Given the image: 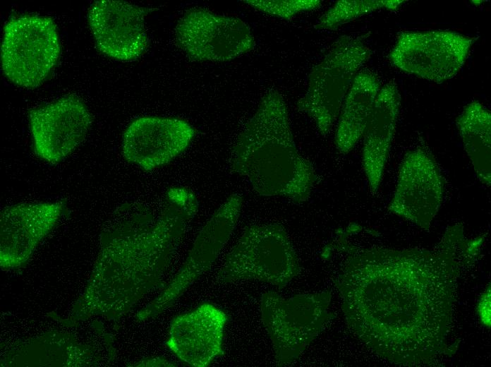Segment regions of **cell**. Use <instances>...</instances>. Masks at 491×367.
<instances>
[{
  "label": "cell",
  "instance_id": "obj_1",
  "mask_svg": "<svg viewBox=\"0 0 491 367\" xmlns=\"http://www.w3.org/2000/svg\"><path fill=\"white\" fill-rule=\"evenodd\" d=\"M198 210L196 196L183 187L166 191L157 215L143 206H121L101 234L87 287L62 323L72 327L95 315L118 321L161 286Z\"/></svg>",
  "mask_w": 491,
  "mask_h": 367
},
{
  "label": "cell",
  "instance_id": "obj_2",
  "mask_svg": "<svg viewBox=\"0 0 491 367\" xmlns=\"http://www.w3.org/2000/svg\"><path fill=\"white\" fill-rule=\"evenodd\" d=\"M232 171L245 176L260 195L307 201L317 181L313 164L298 152L286 102L269 90L240 133L231 157Z\"/></svg>",
  "mask_w": 491,
  "mask_h": 367
},
{
  "label": "cell",
  "instance_id": "obj_3",
  "mask_svg": "<svg viewBox=\"0 0 491 367\" xmlns=\"http://www.w3.org/2000/svg\"><path fill=\"white\" fill-rule=\"evenodd\" d=\"M301 272L285 227L279 223L246 227L218 272L224 283L256 280L284 288Z\"/></svg>",
  "mask_w": 491,
  "mask_h": 367
},
{
  "label": "cell",
  "instance_id": "obj_4",
  "mask_svg": "<svg viewBox=\"0 0 491 367\" xmlns=\"http://www.w3.org/2000/svg\"><path fill=\"white\" fill-rule=\"evenodd\" d=\"M331 291L284 298L268 291L260 299L261 318L272 344L277 366L296 362L332 317Z\"/></svg>",
  "mask_w": 491,
  "mask_h": 367
},
{
  "label": "cell",
  "instance_id": "obj_5",
  "mask_svg": "<svg viewBox=\"0 0 491 367\" xmlns=\"http://www.w3.org/2000/svg\"><path fill=\"white\" fill-rule=\"evenodd\" d=\"M371 54L360 38L344 35L312 70L307 91L296 107L315 121L322 135L329 132L358 69Z\"/></svg>",
  "mask_w": 491,
  "mask_h": 367
},
{
  "label": "cell",
  "instance_id": "obj_6",
  "mask_svg": "<svg viewBox=\"0 0 491 367\" xmlns=\"http://www.w3.org/2000/svg\"><path fill=\"white\" fill-rule=\"evenodd\" d=\"M59 54L57 29L51 18L24 15L5 25L1 67L13 83L29 88L39 86L56 64Z\"/></svg>",
  "mask_w": 491,
  "mask_h": 367
},
{
  "label": "cell",
  "instance_id": "obj_7",
  "mask_svg": "<svg viewBox=\"0 0 491 367\" xmlns=\"http://www.w3.org/2000/svg\"><path fill=\"white\" fill-rule=\"evenodd\" d=\"M475 39L448 30L405 32L389 54L401 71L436 83L461 71Z\"/></svg>",
  "mask_w": 491,
  "mask_h": 367
},
{
  "label": "cell",
  "instance_id": "obj_8",
  "mask_svg": "<svg viewBox=\"0 0 491 367\" xmlns=\"http://www.w3.org/2000/svg\"><path fill=\"white\" fill-rule=\"evenodd\" d=\"M243 197L230 195L202 228L184 262L166 287L137 313L138 320L154 318L171 306L206 272L229 239L238 219Z\"/></svg>",
  "mask_w": 491,
  "mask_h": 367
},
{
  "label": "cell",
  "instance_id": "obj_9",
  "mask_svg": "<svg viewBox=\"0 0 491 367\" xmlns=\"http://www.w3.org/2000/svg\"><path fill=\"white\" fill-rule=\"evenodd\" d=\"M175 35L183 51L199 61H229L255 47L254 37L244 21L204 9L186 13L178 21Z\"/></svg>",
  "mask_w": 491,
  "mask_h": 367
},
{
  "label": "cell",
  "instance_id": "obj_10",
  "mask_svg": "<svg viewBox=\"0 0 491 367\" xmlns=\"http://www.w3.org/2000/svg\"><path fill=\"white\" fill-rule=\"evenodd\" d=\"M444 181L434 157L423 148L408 152L399 169L389 209L428 229L442 204Z\"/></svg>",
  "mask_w": 491,
  "mask_h": 367
},
{
  "label": "cell",
  "instance_id": "obj_11",
  "mask_svg": "<svg viewBox=\"0 0 491 367\" xmlns=\"http://www.w3.org/2000/svg\"><path fill=\"white\" fill-rule=\"evenodd\" d=\"M29 120L35 152L51 164L63 160L83 141L92 122L87 107L74 95L31 109Z\"/></svg>",
  "mask_w": 491,
  "mask_h": 367
},
{
  "label": "cell",
  "instance_id": "obj_12",
  "mask_svg": "<svg viewBox=\"0 0 491 367\" xmlns=\"http://www.w3.org/2000/svg\"><path fill=\"white\" fill-rule=\"evenodd\" d=\"M153 8L124 1H96L89 11V23L99 49L121 61L139 57L147 47L145 18Z\"/></svg>",
  "mask_w": 491,
  "mask_h": 367
},
{
  "label": "cell",
  "instance_id": "obj_13",
  "mask_svg": "<svg viewBox=\"0 0 491 367\" xmlns=\"http://www.w3.org/2000/svg\"><path fill=\"white\" fill-rule=\"evenodd\" d=\"M63 210L61 202L20 203L4 208L0 217L1 267L15 269L25 265Z\"/></svg>",
  "mask_w": 491,
  "mask_h": 367
},
{
  "label": "cell",
  "instance_id": "obj_14",
  "mask_svg": "<svg viewBox=\"0 0 491 367\" xmlns=\"http://www.w3.org/2000/svg\"><path fill=\"white\" fill-rule=\"evenodd\" d=\"M193 128L176 118L143 116L126 128L123 157L145 171L166 164L183 152L193 138Z\"/></svg>",
  "mask_w": 491,
  "mask_h": 367
},
{
  "label": "cell",
  "instance_id": "obj_15",
  "mask_svg": "<svg viewBox=\"0 0 491 367\" xmlns=\"http://www.w3.org/2000/svg\"><path fill=\"white\" fill-rule=\"evenodd\" d=\"M228 320L224 311L204 303L172 320L166 345L186 364L207 366L224 354L222 344Z\"/></svg>",
  "mask_w": 491,
  "mask_h": 367
},
{
  "label": "cell",
  "instance_id": "obj_16",
  "mask_svg": "<svg viewBox=\"0 0 491 367\" xmlns=\"http://www.w3.org/2000/svg\"><path fill=\"white\" fill-rule=\"evenodd\" d=\"M396 85L389 82L379 91L363 132V165L370 191L380 185L394 138L400 106Z\"/></svg>",
  "mask_w": 491,
  "mask_h": 367
},
{
  "label": "cell",
  "instance_id": "obj_17",
  "mask_svg": "<svg viewBox=\"0 0 491 367\" xmlns=\"http://www.w3.org/2000/svg\"><path fill=\"white\" fill-rule=\"evenodd\" d=\"M380 83L370 71L358 73L344 101L335 135V145L342 153L348 152L363 136Z\"/></svg>",
  "mask_w": 491,
  "mask_h": 367
},
{
  "label": "cell",
  "instance_id": "obj_18",
  "mask_svg": "<svg viewBox=\"0 0 491 367\" xmlns=\"http://www.w3.org/2000/svg\"><path fill=\"white\" fill-rule=\"evenodd\" d=\"M465 150L478 179L490 185L491 114L481 103H468L456 119Z\"/></svg>",
  "mask_w": 491,
  "mask_h": 367
},
{
  "label": "cell",
  "instance_id": "obj_19",
  "mask_svg": "<svg viewBox=\"0 0 491 367\" xmlns=\"http://www.w3.org/2000/svg\"><path fill=\"white\" fill-rule=\"evenodd\" d=\"M403 0H339L319 19L317 30H334L363 15L380 9L396 10Z\"/></svg>",
  "mask_w": 491,
  "mask_h": 367
},
{
  "label": "cell",
  "instance_id": "obj_20",
  "mask_svg": "<svg viewBox=\"0 0 491 367\" xmlns=\"http://www.w3.org/2000/svg\"><path fill=\"white\" fill-rule=\"evenodd\" d=\"M243 2L269 15L289 20L299 13L319 8V0H246Z\"/></svg>",
  "mask_w": 491,
  "mask_h": 367
},
{
  "label": "cell",
  "instance_id": "obj_21",
  "mask_svg": "<svg viewBox=\"0 0 491 367\" xmlns=\"http://www.w3.org/2000/svg\"><path fill=\"white\" fill-rule=\"evenodd\" d=\"M135 366H175V363H171L164 359L153 358L141 361Z\"/></svg>",
  "mask_w": 491,
  "mask_h": 367
}]
</instances>
